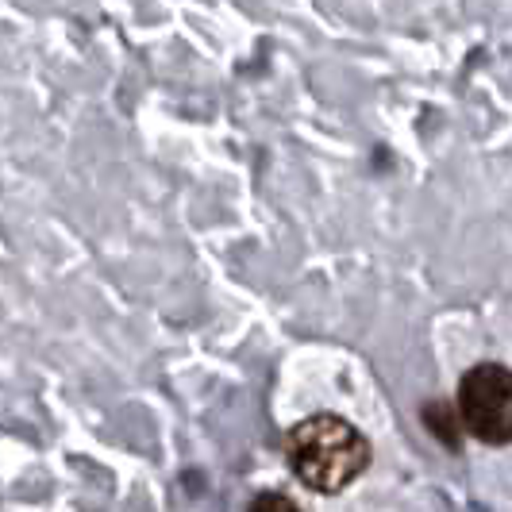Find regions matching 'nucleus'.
<instances>
[{
  "label": "nucleus",
  "mask_w": 512,
  "mask_h": 512,
  "mask_svg": "<svg viewBox=\"0 0 512 512\" xmlns=\"http://www.w3.org/2000/svg\"><path fill=\"white\" fill-rule=\"evenodd\" d=\"M289 462L316 493H339L370 462V443L343 416H308L289 432Z\"/></svg>",
  "instance_id": "nucleus-1"
},
{
  "label": "nucleus",
  "mask_w": 512,
  "mask_h": 512,
  "mask_svg": "<svg viewBox=\"0 0 512 512\" xmlns=\"http://www.w3.org/2000/svg\"><path fill=\"white\" fill-rule=\"evenodd\" d=\"M459 416L466 432L482 443H512V370L486 362L459 385Z\"/></svg>",
  "instance_id": "nucleus-2"
},
{
  "label": "nucleus",
  "mask_w": 512,
  "mask_h": 512,
  "mask_svg": "<svg viewBox=\"0 0 512 512\" xmlns=\"http://www.w3.org/2000/svg\"><path fill=\"white\" fill-rule=\"evenodd\" d=\"M251 512H301V509L289 497H282V493H262V497H255Z\"/></svg>",
  "instance_id": "nucleus-3"
}]
</instances>
